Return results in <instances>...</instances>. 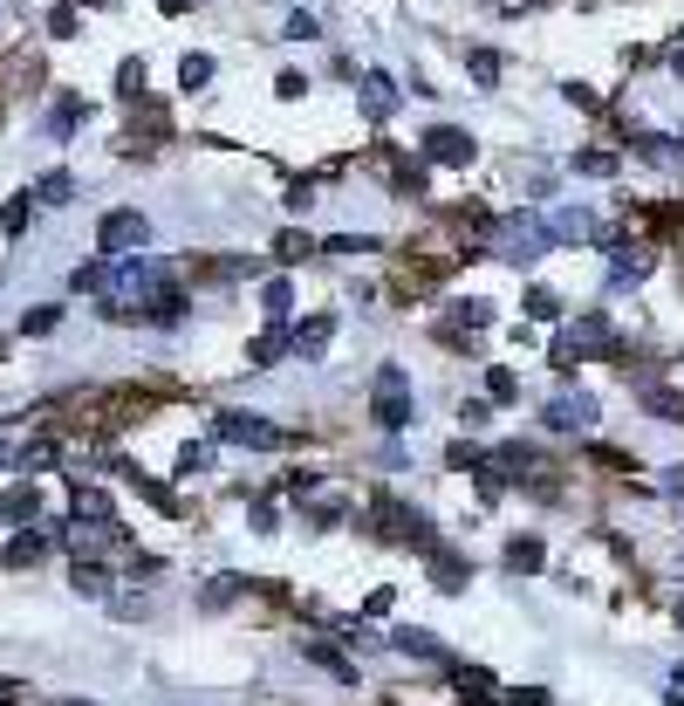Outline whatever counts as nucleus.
<instances>
[{"mask_svg": "<svg viewBox=\"0 0 684 706\" xmlns=\"http://www.w3.org/2000/svg\"><path fill=\"white\" fill-rule=\"evenodd\" d=\"M103 309L116 323H178V268L172 261H151V254H137V261H124L116 274H103Z\"/></svg>", "mask_w": 684, "mask_h": 706, "instance_id": "nucleus-1", "label": "nucleus"}, {"mask_svg": "<svg viewBox=\"0 0 684 706\" xmlns=\"http://www.w3.org/2000/svg\"><path fill=\"white\" fill-rule=\"evenodd\" d=\"M370 418L384 425V433H405V425L418 418V405H411V377H405V364H377V377H370Z\"/></svg>", "mask_w": 684, "mask_h": 706, "instance_id": "nucleus-2", "label": "nucleus"}, {"mask_svg": "<svg viewBox=\"0 0 684 706\" xmlns=\"http://www.w3.org/2000/svg\"><path fill=\"white\" fill-rule=\"evenodd\" d=\"M610 350H616V330L610 323H602V316H575L569 330L554 336V364L569 371L575 357H610Z\"/></svg>", "mask_w": 684, "mask_h": 706, "instance_id": "nucleus-3", "label": "nucleus"}, {"mask_svg": "<svg viewBox=\"0 0 684 706\" xmlns=\"http://www.w3.org/2000/svg\"><path fill=\"white\" fill-rule=\"evenodd\" d=\"M144 241H151V220L137 206H116V213L96 220V248L103 254H144Z\"/></svg>", "mask_w": 684, "mask_h": 706, "instance_id": "nucleus-4", "label": "nucleus"}, {"mask_svg": "<svg viewBox=\"0 0 684 706\" xmlns=\"http://www.w3.org/2000/svg\"><path fill=\"white\" fill-rule=\"evenodd\" d=\"M377 535H390V542H411V548H431L438 535H431V522L418 515V507H405V501H390V494H377V522H370Z\"/></svg>", "mask_w": 684, "mask_h": 706, "instance_id": "nucleus-5", "label": "nucleus"}, {"mask_svg": "<svg viewBox=\"0 0 684 706\" xmlns=\"http://www.w3.org/2000/svg\"><path fill=\"white\" fill-rule=\"evenodd\" d=\"M213 433H220V440H239V446H261V453L295 446V433H280V425H267V418H254V412H220Z\"/></svg>", "mask_w": 684, "mask_h": 706, "instance_id": "nucleus-6", "label": "nucleus"}, {"mask_svg": "<svg viewBox=\"0 0 684 706\" xmlns=\"http://www.w3.org/2000/svg\"><path fill=\"white\" fill-rule=\"evenodd\" d=\"M493 460H500V474H507V481H528L534 494H554V481H548V460H541V446H528V440H507V446H500Z\"/></svg>", "mask_w": 684, "mask_h": 706, "instance_id": "nucleus-7", "label": "nucleus"}, {"mask_svg": "<svg viewBox=\"0 0 684 706\" xmlns=\"http://www.w3.org/2000/svg\"><path fill=\"white\" fill-rule=\"evenodd\" d=\"M425 165H472V138L466 131H452V124H431L425 131Z\"/></svg>", "mask_w": 684, "mask_h": 706, "instance_id": "nucleus-8", "label": "nucleus"}, {"mask_svg": "<svg viewBox=\"0 0 684 706\" xmlns=\"http://www.w3.org/2000/svg\"><path fill=\"white\" fill-rule=\"evenodd\" d=\"M541 425H548V433H589V425H595V399H582V391H575V399H554V405H541Z\"/></svg>", "mask_w": 684, "mask_h": 706, "instance_id": "nucleus-9", "label": "nucleus"}, {"mask_svg": "<svg viewBox=\"0 0 684 706\" xmlns=\"http://www.w3.org/2000/svg\"><path fill=\"white\" fill-rule=\"evenodd\" d=\"M349 83H356V97H364V110H370V124H384V117L397 110V83H390L384 69H364V75H349Z\"/></svg>", "mask_w": 684, "mask_h": 706, "instance_id": "nucleus-10", "label": "nucleus"}, {"mask_svg": "<svg viewBox=\"0 0 684 706\" xmlns=\"http://www.w3.org/2000/svg\"><path fill=\"white\" fill-rule=\"evenodd\" d=\"M452 686H459L466 706H493V699H500V686H493L487 665H452Z\"/></svg>", "mask_w": 684, "mask_h": 706, "instance_id": "nucleus-11", "label": "nucleus"}, {"mask_svg": "<svg viewBox=\"0 0 684 706\" xmlns=\"http://www.w3.org/2000/svg\"><path fill=\"white\" fill-rule=\"evenodd\" d=\"M425 556H431V583H438V591H466V576H472V569H466V563L452 556V548H446V542H431V548H425Z\"/></svg>", "mask_w": 684, "mask_h": 706, "instance_id": "nucleus-12", "label": "nucleus"}, {"mask_svg": "<svg viewBox=\"0 0 684 706\" xmlns=\"http://www.w3.org/2000/svg\"><path fill=\"white\" fill-rule=\"evenodd\" d=\"M329 336H336V316H308V323H295V350H302V357H321V350H329Z\"/></svg>", "mask_w": 684, "mask_h": 706, "instance_id": "nucleus-13", "label": "nucleus"}, {"mask_svg": "<svg viewBox=\"0 0 684 706\" xmlns=\"http://www.w3.org/2000/svg\"><path fill=\"white\" fill-rule=\"evenodd\" d=\"M390 645H397V652H411V658H431V665H452V652H446V645H438L431 632H411V624H405V632H397Z\"/></svg>", "mask_w": 684, "mask_h": 706, "instance_id": "nucleus-14", "label": "nucleus"}, {"mask_svg": "<svg viewBox=\"0 0 684 706\" xmlns=\"http://www.w3.org/2000/svg\"><path fill=\"white\" fill-rule=\"evenodd\" d=\"M42 548H49L42 535H34V528H21L8 548H0V563H8V569H34V563H42Z\"/></svg>", "mask_w": 684, "mask_h": 706, "instance_id": "nucleus-15", "label": "nucleus"}, {"mask_svg": "<svg viewBox=\"0 0 684 706\" xmlns=\"http://www.w3.org/2000/svg\"><path fill=\"white\" fill-rule=\"evenodd\" d=\"M425 159H390V192H405V200H418V192H425Z\"/></svg>", "mask_w": 684, "mask_h": 706, "instance_id": "nucleus-16", "label": "nucleus"}, {"mask_svg": "<svg viewBox=\"0 0 684 706\" xmlns=\"http://www.w3.org/2000/svg\"><path fill=\"white\" fill-rule=\"evenodd\" d=\"M541 563H548L541 535H513V542H507V569H520V576H528V569H541Z\"/></svg>", "mask_w": 684, "mask_h": 706, "instance_id": "nucleus-17", "label": "nucleus"}, {"mask_svg": "<svg viewBox=\"0 0 684 706\" xmlns=\"http://www.w3.org/2000/svg\"><path fill=\"white\" fill-rule=\"evenodd\" d=\"M34 515H42V494H34V487H14L8 501H0V522H21L28 528Z\"/></svg>", "mask_w": 684, "mask_h": 706, "instance_id": "nucleus-18", "label": "nucleus"}, {"mask_svg": "<svg viewBox=\"0 0 684 706\" xmlns=\"http://www.w3.org/2000/svg\"><path fill=\"white\" fill-rule=\"evenodd\" d=\"M124 481H137V494H144V501L157 507V515H178V494H172L165 481H144V474H137V466H124Z\"/></svg>", "mask_w": 684, "mask_h": 706, "instance_id": "nucleus-19", "label": "nucleus"}, {"mask_svg": "<svg viewBox=\"0 0 684 706\" xmlns=\"http://www.w3.org/2000/svg\"><path fill=\"white\" fill-rule=\"evenodd\" d=\"M302 658H315L321 673H336V679H356V665H349V658H343L336 645H321V638H308V645H302Z\"/></svg>", "mask_w": 684, "mask_h": 706, "instance_id": "nucleus-20", "label": "nucleus"}, {"mask_svg": "<svg viewBox=\"0 0 684 706\" xmlns=\"http://www.w3.org/2000/svg\"><path fill=\"white\" fill-rule=\"evenodd\" d=\"M83 117H90V103H83V97H55V117H49V131H55V138H69L75 124H83Z\"/></svg>", "mask_w": 684, "mask_h": 706, "instance_id": "nucleus-21", "label": "nucleus"}, {"mask_svg": "<svg viewBox=\"0 0 684 706\" xmlns=\"http://www.w3.org/2000/svg\"><path fill=\"white\" fill-rule=\"evenodd\" d=\"M239 591H247V576H213V583H206V597H198V604H206V611H226Z\"/></svg>", "mask_w": 684, "mask_h": 706, "instance_id": "nucleus-22", "label": "nucleus"}, {"mask_svg": "<svg viewBox=\"0 0 684 706\" xmlns=\"http://www.w3.org/2000/svg\"><path fill=\"white\" fill-rule=\"evenodd\" d=\"M446 466H452V474H479V466H487V453H479L472 440H452V446H446Z\"/></svg>", "mask_w": 684, "mask_h": 706, "instance_id": "nucleus-23", "label": "nucleus"}, {"mask_svg": "<svg viewBox=\"0 0 684 706\" xmlns=\"http://www.w3.org/2000/svg\"><path fill=\"white\" fill-rule=\"evenodd\" d=\"M213 83V56H185L178 62V90H206Z\"/></svg>", "mask_w": 684, "mask_h": 706, "instance_id": "nucleus-24", "label": "nucleus"}, {"mask_svg": "<svg viewBox=\"0 0 684 706\" xmlns=\"http://www.w3.org/2000/svg\"><path fill=\"white\" fill-rule=\"evenodd\" d=\"M34 200H42V206H62V200H75V179H69V172H49Z\"/></svg>", "mask_w": 684, "mask_h": 706, "instance_id": "nucleus-25", "label": "nucleus"}, {"mask_svg": "<svg viewBox=\"0 0 684 706\" xmlns=\"http://www.w3.org/2000/svg\"><path fill=\"white\" fill-rule=\"evenodd\" d=\"M643 405H651L657 418H684V399H677V391H664V384H651V391H643Z\"/></svg>", "mask_w": 684, "mask_h": 706, "instance_id": "nucleus-26", "label": "nucleus"}, {"mask_svg": "<svg viewBox=\"0 0 684 706\" xmlns=\"http://www.w3.org/2000/svg\"><path fill=\"white\" fill-rule=\"evenodd\" d=\"M28 220H34V200H28V192H14V200L0 206V226H8V233H21Z\"/></svg>", "mask_w": 684, "mask_h": 706, "instance_id": "nucleus-27", "label": "nucleus"}, {"mask_svg": "<svg viewBox=\"0 0 684 706\" xmlns=\"http://www.w3.org/2000/svg\"><path fill=\"white\" fill-rule=\"evenodd\" d=\"M513 391H520V377H513L507 364H493V371H487V399H493V405H507Z\"/></svg>", "mask_w": 684, "mask_h": 706, "instance_id": "nucleus-28", "label": "nucleus"}, {"mask_svg": "<svg viewBox=\"0 0 684 706\" xmlns=\"http://www.w3.org/2000/svg\"><path fill=\"white\" fill-rule=\"evenodd\" d=\"M288 302H295V289H288V282H280V274H274V282L261 289V309H267V316H288Z\"/></svg>", "mask_w": 684, "mask_h": 706, "instance_id": "nucleus-29", "label": "nucleus"}, {"mask_svg": "<svg viewBox=\"0 0 684 706\" xmlns=\"http://www.w3.org/2000/svg\"><path fill=\"white\" fill-rule=\"evenodd\" d=\"M528 316L554 323V316H561V295H554V289H528Z\"/></svg>", "mask_w": 684, "mask_h": 706, "instance_id": "nucleus-30", "label": "nucleus"}, {"mask_svg": "<svg viewBox=\"0 0 684 706\" xmlns=\"http://www.w3.org/2000/svg\"><path fill=\"white\" fill-rule=\"evenodd\" d=\"M274 254H280V261H308V254H315V241L288 226V233H280V248H274Z\"/></svg>", "mask_w": 684, "mask_h": 706, "instance_id": "nucleus-31", "label": "nucleus"}, {"mask_svg": "<svg viewBox=\"0 0 684 706\" xmlns=\"http://www.w3.org/2000/svg\"><path fill=\"white\" fill-rule=\"evenodd\" d=\"M321 248H336V254H370L377 241H370V233H329V241H321Z\"/></svg>", "mask_w": 684, "mask_h": 706, "instance_id": "nucleus-32", "label": "nucleus"}, {"mask_svg": "<svg viewBox=\"0 0 684 706\" xmlns=\"http://www.w3.org/2000/svg\"><path fill=\"white\" fill-rule=\"evenodd\" d=\"M116 97H144V62H124V69H116Z\"/></svg>", "mask_w": 684, "mask_h": 706, "instance_id": "nucleus-33", "label": "nucleus"}, {"mask_svg": "<svg viewBox=\"0 0 684 706\" xmlns=\"http://www.w3.org/2000/svg\"><path fill=\"white\" fill-rule=\"evenodd\" d=\"M575 172H589V179H610V172H616V159H610V151H582V159H575Z\"/></svg>", "mask_w": 684, "mask_h": 706, "instance_id": "nucleus-34", "label": "nucleus"}, {"mask_svg": "<svg viewBox=\"0 0 684 706\" xmlns=\"http://www.w3.org/2000/svg\"><path fill=\"white\" fill-rule=\"evenodd\" d=\"M472 75H479V83H500V56L493 49H472Z\"/></svg>", "mask_w": 684, "mask_h": 706, "instance_id": "nucleus-35", "label": "nucleus"}, {"mask_svg": "<svg viewBox=\"0 0 684 706\" xmlns=\"http://www.w3.org/2000/svg\"><path fill=\"white\" fill-rule=\"evenodd\" d=\"M247 357H254V364H274V357H280V336H274V330L254 336V343H247Z\"/></svg>", "mask_w": 684, "mask_h": 706, "instance_id": "nucleus-36", "label": "nucleus"}, {"mask_svg": "<svg viewBox=\"0 0 684 706\" xmlns=\"http://www.w3.org/2000/svg\"><path fill=\"white\" fill-rule=\"evenodd\" d=\"M589 460L610 466V474H623V466H630V453H616V446H589Z\"/></svg>", "mask_w": 684, "mask_h": 706, "instance_id": "nucleus-37", "label": "nucleus"}, {"mask_svg": "<svg viewBox=\"0 0 684 706\" xmlns=\"http://www.w3.org/2000/svg\"><path fill=\"white\" fill-rule=\"evenodd\" d=\"M390 604H397V591H370L364 597V617H390Z\"/></svg>", "mask_w": 684, "mask_h": 706, "instance_id": "nucleus-38", "label": "nucleus"}, {"mask_svg": "<svg viewBox=\"0 0 684 706\" xmlns=\"http://www.w3.org/2000/svg\"><path fill=\"white\" fill-rule=\"evenodd\" d=\"M507 706H548V693H541V686H513Z\"/></svg>", "mask_w": 684, "mask_h": 706, "instance_id": "nucleus-39", "label": "nucleus"}, {"mask_svg": "<svg viewBox=\"0 0 684 706\" xmlns=\"http://www.w3.org/2000/svg\"><path fill=\"white\" fill-rule=\"evenodd\" d=\"M49 34H62V42H69V34H75V8H55L49 14Z\"/></svg>", "mask_w": 684, "mask_h": 706, "instance_id": "nucleus-40", "label": "nucleus"}, {"mask_svg": "<svg viewBox=\"0 0 684 706\" xmlns=\"http://www.w3.org/2000/svg\"><path fill=\"white\" fill-rule=\"evenodd\" d=\"M206 460H213L206 446H185V453H178V474H198V466H206Z\"/></svg>", "mask_w": 684, "mask_h": 706, "instance_id": "nucleus-41", "label": "nucleus"}, {"mask_svg": "<svg viewBox=\"0 0 684 706\" xmlns=\"http://www.w3.org/2000/svg\"><path fill=\"white\" fill-rule=\"evenodd\" d=\"M308 200H315V185H308V179H295V185H288V206H295V213H308Z\"/></svg>", "mask_w": 684, "mask_h": 706, "instance_id": "nucleus-42", "label": "nucleus"}, {"mask_svg": "<svg viewBox=\"0 0 684 706\" xmlns=\"http://www.w3.org/2000/svg\"><path fill=\"white\" fill-rule=\"evenodd\" d=\"M0 706H21V686L14 679H0Z\"/></svg>", "mask_w": 684, "mask_h": 706, "instance_id": "nucleus-43", "label": "nucleus"}, {"mask_svg": "<svg viewBox=\"0 0 684 706\" xmlns=\"http://www.w3.org/2000/svg\"><path fill=\"white\" fill-rule=\"evenodd\" d=\"M8 466H21V453H14V446H0V474H8Z\"/></svg>", "mask_w": 684, "mask_h": 706, "instance_id": "nucleus-44", "label": "nucleus"}, {"mask_svg": "<svg viewBox=\"0 0 684 706\" xmlns=\"http://www.w3.org/2000/svg\"><path fill=\"white\" fill-rule=\"evenodd\" d=\"M157 8H165V14H185V8H192V0H157Z\"/></svg>", "mask_w": 684, "mask_h": 706, "instance_id": "nucleus-45", "label": "nucleus"}, {"mask_svg": "<svg viewBox=\"0 0 684 706\" xmlns=\"http://www.w3.org/2000/svg\"><path fill=\"white\" fill-rule=\"evenodd\" d=\"M671 679H677V693H684V665H677V673H671Z\"/></svg>", "mask_w": 684, "mask_h": 706, "instance_id": "nucleus-46", "label": "nucleus"}, {"mask_svg": "<svg viewBox=\"0 0 684 706\" xmlns=\"http://www.w3.org/2000/svg\"><path fill=\"white\" fill-rule=\"evenodd\" d=\"M671 69H677V75H684V56H671Z\"/></svg>", "mask_w": 684, "mask_h": 706, "instance_id": "nucleus-47", "label": "nucleus"}, {"mask_svg": "<svg viewBox=\"0 0 684 706\" xmlns=\"http://www.w3.org/2000/svg\"><path fill=\"white\" fill-rule=\"evenodd\" d=\"M69 706H90V699H69Z\"/></svg>", "mask_w": 684, "mask_h": 706, "instance_id": "nucleus-48", "label": "nucleus"}, {"mask_svg": "<svg viewBox=\"0 0 684 706\" xmlns=\"http://www.w3.org/2000/svg\"><path fill=\"white\" fill-rule=\"evenodd\" d=\"M677 617H684V597H677Z\"/></svg>", "mask_w": 684, "mask_h": 706, "instance_id": "nucleus-49", "label": "nucleus"}]
</instances>
